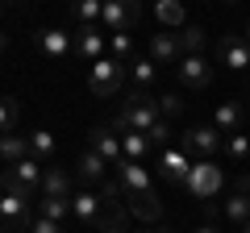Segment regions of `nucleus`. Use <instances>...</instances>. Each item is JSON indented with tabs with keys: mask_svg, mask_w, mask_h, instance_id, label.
<instances>
[{
	"mask_svg": "<svg viewBox=\"0 0 250 233\" xmlns=\"http://www.w3.org/2000/svg\"><path fill=\"white\" fill-rule=\"evenodd\" d=\"M71 216L83 221L88 229H100V233H121L125 229L121 200H104L100 192H75L71 196Z\"/></svg>",
	"mask_w": 250,
	"mask_h": 233,
	"instance_id": "1",
	"label": "nucleus"
},
{
	"mask_svg": "<svg viewBox=\"0 0 250 233\" xmlns=\"http://www.w3.org/2000/svg\"><path fill=\"white\" fill-rule=\"evenodd\" d=\"M159 121H163L159 116V100H154L150 92H134V96L121 104V113H117L113 134H150Z\"/></svg>",
	"mask_w": 250,
	"mask_h": 233,
	"instance_id": "2",
	"label": "nucleus"
},
{
	"mask_svg": "<svg viewBox=\"0 0 250 233\" xmlns=\"http://www.w3.org/2000/svg\"><path fill=\"white\" fill-rule=\"evenodd\" d=\"M34 225V196L29 192H0V229L13 233V229H29Z\"/></svg>",
	"mask_w": 250,
	"mask_h": 233,
	"instance_id": "3",
	"label": "nucleus"
},
{
	"mask_svg": "<svg viewBox=\"0 0 250 233\" xmlns=\"http://www.w3.org/2000/svg\"><path fill=\"white\" fill-rule=\"evenodd\" d=\"M125 75H129V67L117 63V58H100V63H92V67H88V88H92V96L113 100L117 92L125 88Z\"/></svg>",
	"mask_w": 250,
	"mask_h": 233,
	"instance_id": "4",
	"label": "nucleus"
},
{
	"mask_svg": "<svg viewBox=\"0 0 250 233\" xmlns=\"http://www.w3.org/2000/svg\"><path fill=\"white\" fill-rule=\"evenodd\" d=\"M221 150H225V134H217L213 125H196L184 134V154L196 162H213Z\"/></svg>",
	"mask_w": 250,
	"mask_h": 233,
	"instance_id": "5",
	"label": "nucleus"
},
{
	"mask_svg": "<svg viewBox=\"0 0 250 233\" xmlns=\"http://www.w3.org/2000/svg\"><path fill=\"white\" fill-rule=\"evenodd\" d=\"M42 179H46V167L38 158H21V162H13V167H4V175H0V188L9 192V188H17V192H42Z\"/></svg>",
	"mask_w": 250,
	"mask_h": 233,
	"instance_id": "6",
	"label": "nucleus"
},
{
	"mask_svg": "<svg viewBox=\"0 0 250 233\" xmlns=\"http://www.w3.org/2000/svg\"><path fill=\"white\" fill-rule=\"evenodd\" d=\"M225 188V175H221V167L217 162H192V175H188V183H184V192L188 196H196V200H217V192Z\"/></svg>",
	"mask_w": 250,
	"mask_h": 233,
	"instance_id": "7",
	"label": "nucleus"
},
{
	"mask_svg": "<svg viewBox=\"0 0 250 233\" xmlns=\"http://www.w3.org/2000/svg\"><path fill=\"white\" fill-rule=\"evenodd\" d=\"M100 21H104L108 34H129V29L142 21V9H138V4H129V0H108L104 13H100Z\"/></svg>",
	"mask_w": 250,
	"mask_h": 233,
	"instance_id": "8",
	"label": "nucleus"
},
{
	"mask_svg": "<svg viewBox=\"0 0 250 233\" xmlns=\"http://www.w3.org/2000/svg\"><path fill=\"white\" fill-rule=\"evenodd\" d=\"M71 38H75V58H83V63H100V58H104L108 38H104L100 25H80Z\"/></svg>",
	"mask_w": 250,
	"mask_h": 233,
	"instance_id": "9",
	"label": "nucleus"
},
{
	"mask_svg": "<svg viewBox=\"0 0 250 233\" xmlns=\"http://www.w3.org/2000/svg\"><path fill=\"white\" fill-rule=\"evenodd\" d=\"M117 183L125 188V196H142V192H154V175L142 167V162H129V158L117 162Z\"/></svg>",
	"mask_w": 250,
	"mask_h": 233,
	"instance_id": "10",
	"label": "nucleus"
},
{
	"mask_svg": "<svg viewBox=\"0 0 250 233\" xmlns=\"http://www.w3.org/2000/svg\"><path fill=\"white\" fill-rule=\"evenodd\" d=\"M175 75H179L184 88H208V83H213V67H208L205 54H184L175 63Z\"/></svg>",
	"mask_w": 250,
	"mask_h": 233,
	"instance_id": "11",
	"label": "nucleus"
},
{
	"mask_svg": "<svg viewBox=\"0 0 250 233\" xmlns=\"http://www.w3.org/2000/svg\"><path fill=\"white\" fill-rule=\"evenodd\" d=\"M34 46L46 54V58H54V63H62V58H71V54H75V38L62 34V29H38Z\"/></svg>",
	"mask_w": 250,
	"mask_h": 233,
	"instance_id": "12",
	"label": "nucleus"
},
{
	"mask_svg": "<svg viewBox=\"0 0 250 233\" xmlns=\"http://www.w3.org/2000/svg\"><path fill=\"white\" fill-rule=\"evenodd\" d=\"M159 175L184 188V183H188V175H192V158H188L184 150H171V146H167V150L159 154Z\"/></svg>",
	"mask_w": 250,
	"mask_h": 233,
	"instance_id": "13",
	"label": "nucleus"
},
{
	"mask_svg": "<svg viewBox=\"0 0 250 233\" xmlns=\"http://www.w3.org/2000/svg\"><path fill=\"white\" fill-rule=\"evenodd\" d=\"M88 150H96L100 158H104V162H113V167L125 158V154H121V137H117L108 125H96V129L88 134Z\"/></svg>",
	"mask_w": 250,
	"mask_h": 233,
	"instance_id": "14",
	"label": "nucleus"
},
{
	"mask_svg": "<svg viewBox=\"0 0 250 233\" xmlns=\"http://www.w3.org/2000/svg\"><path fill=\"white\" fill-rule=\"evenodd\" d=\"M217 54H221V63L233 67V71H250V46L242 42L238 34L221 38V42H217Z\"/></svg>",
	"mask_w": 250,
	"mask_h": 233,
	"instance_id": "15",
	"label": "nucleus"
},
{
	"mask_svg": "<svg viewBox=\"0 0 250 233\" xmlns=\"http://www.w3.org/2000/svg\"><path fill=\"white\" fill-rule=\"evenodd\" d=\"M104 167H108V162L100 158L96 150H83L80 158H75V175H80L83 183H96V188H100V183L108 179V171H104Z\"/></svg>",
	"mask_w": 250,
	"mask_h": 233,
	"instance_id": "16",
	"label": "nucleus"
},
{
	"mask_svg": "<svg viewBox=\"0 0 250 233\" xmlns=\"http://www.w3.org/2000/svg\"><path fill=\"white\" fill-rule=\"evenodd\" d=\"M150 58H154V63H179V58H184V50H179V38L171 34V29L150 34Z\"/></svg>",
	"mask_w": 250,
	"mask_h": 233,
	"instance_id": "17",
	"label": "nucleus"
},
{
	"mask_svg": "<svg viewBox=\"0 0 250 233\" xmlns=\"http://www.w3.org/2000/svg\"><path fill=\"white\" fill-rule=\"evenodd\" d=\"M213 129H217V134H225V137H229V134H238V129H242V100H225V104L217 108Z\"/></svg>",
	"mask_w": 250,
	"mask_h": 233,
	"instance_id": "18",
	"label": "nucleus"
},
{
	"mask_svg": "<svg viewBox=\"0 0 250 233\" xmlns=\"http://www.w3.org/2000/svg\"><path fill=\"white\" fill-rule=\"evenodd\" d=\"M42 196H59V200H71V175L62 167H46V179H42Z\"/></svg>",
	"mask_w": 250,
	"mask_h": 233,
	"instance_id": "19",
	"label": "nucleus"
},
{
	"mask_svg": "<svg viewBox=\"0 0 250 233\" xmlns=\"http://www.w3.org/2000/svg\"><path fill=\"white\" fill-rule=\"evenodd\" d=\"M129 200V213L138 216V221H159L163 216V204H159V196L154 192H142V196H125Z\"/></svg>",
	"mask_w": 250,
	"mask_h": 233,
	"instance_id": "20",
	"label": "nucleus"
},
{
	"mask_svg": "<svg viewBox=\"0 0 250 233\" xmlns=\"http://www.w3.org/2000/svg\"><path fill=\"white\" fill-rule=\"evenodd\" d=\"M54 134H46V129H34L29 134V158H38L42 167H50V158H54Z\"/></svg>",
	"mask_w": 250,
	"mask_h": 233,
	"instance_id": "21",
	"label": "nucleus"
},
{
	"mask_svg": "<svg viewBox=\"0 0 250 233\" xmlns=\"http://www.w3.org/2000/svg\"><path fill=\"white\" fill-rule=\"evenodd\" d=\"M0 158L9 162H21V158H29V137H21V134H4L0 137Z\"/></svg>",
	"mask_w": 250,
	"mask_h": 233,
	"instance_id": "22",
	"label": "nucleus"
},
{
	"mask_svg": "<svg viewBox=\"0 0 250 233\" xmlns=\"http://www.w3.org/2000/svg\"><path fill=\"white\" fill-rule=\"evenodd\" d=\"M38 216H46V221L62 225L67 216H71V200H59V196H42V200H38Z\"/></svg>",
	"mask_w": 250,
	"mask_h": 233,
	"instance_id": "23",
	"label": "nucleus"
},
{
	"mask_svg": "<svg viewBox=\"0 0 250 233\" xmlns=\"http://www.w3.org/2000/svg\"><path fill=\"white\" fill-rule=\"evenodd\" d=\"M159 21H163V29H171V34H179V29L188 25V17H184V4H175V0H163L159 9Z\"/></svg>",
	"mask_w": 250,
	"mask_h": 233,
	"instance_id": "24",
	"label": "nucleus"
},
{
	"mask_svg": "<svg viewBox=\"0 0 250 233\" xmlns=\"http://www.w3.org/2000/svg\"><path fill=\"white\" fill-rule=\"evenodd\" d=\"M121 154L129 162H142L146 154H150V137L146 134H121Z\"/></svg>",
	"mask_w": 250,
	"mask_h": 233,
	"instance_id": "25",
	"label": "nucleus"
},
{
	"mask_svg": "<svg viewBox=\"0 0 250 233\" xmlns=\"http://www.w3.org/2000/svg\"><path fill=\"white\" fill-rule=\"evenodd\" d=\"M221 213L229 216L233 225H250V196H242V192H233L229 200L221 204Z\"/></svg>",
	"mask_w": 250,
	"mask_h": 233,
	"instance_id": "26",
	"label": "nucleus"
},
{
	"mask_svg": "<svg viewBox=\"0 0 250 233\" xmlns=\"http://www.w3.org/2000/svg\"><path fill=\"white\" fill-rule=\"evenodd\" d=\"M108 58H117V63H134V38L129 34H108Z\"/></svg>",
	"mask_w": 250,
	"mask_h": 233,
	"instance_id": "27",
	"label": "nucleus"
},
{
	"mask_svg": "<svg viewBox=\"0 0 250 233\" xmlns=\"http://www.w3.org/2000/svg\"><path fill=\"white\" fill-rule=\"evenodd\" d=\"M175 38H179V50H184V54H200V50H205V29H200V25H184Z\"/></svg>",
	"mask_w": 250,
	"mask_h": 233,
	"instance_id": "28",
	"label": "nucleus"
},
{
	"mask_svg": "<svg viewBox=\"0 0 250 233\" xmlns=\"http://www.w3.org/2000/svg\"><path fill=\"white\" fill-rule=\"evenodd\" d=\"M129 79L138 83V92H146L154 83V58H134L129 63Z\"/></svg>",
	"mask_w": 250,
	"mask_h": 233,
	"instance_id": "29",
	"label": "nucleus"
},
{
	"mask_svg": "<svg viewBox=\"0 0 250 233\" xmlns=\"http://www.w3.org/2000/svg\"><path fill=\"white\" fill-rule=\"evenodd\" d=\"M17 116H21V104L13 96H0V137L17 129Z\"/></svg>",
	"mask_w": 250,
	"mask_h": 233,
	"instance_id": "30",
	"label": "nucleus"
},
{
	"mask_svg": "<svg viewBox=\"0 0 250 233\" xmlns=\"http://www.w3.org/2000/svg\"><path fill=\"white\" fill-rule=\"evenodd\" d=\"M100 13H104V4H100V0H80V4L71 9V17L80 21V25H96Z\"/></svg>",
	"mask_w": 250,
	"mask_h": 233,
	"instance_id": "31",
	"label": "nucleus"
},
{
	"mask_svg": "<svg viewBox=\"0 0 250 233\" xmlns=\"http://www.w3.org/2000/svg\"><path fill=\"white\" fill-rule=\"evenodd\" d=\"M225 154L238 158V162H246L250 158V137L242 134V129H238V134H229V137H225Z\"/></svg>",
	"mask_w": 250,
	"mask_h": 233,
	"instance_id": "32",
	"label": "nucleus"
},
{
	"mask_svg": "<svg viewBox=\"0 0 250 233\" xmlns=\"http://www.w3.org/2000/svg\"><path fill=\"white\" fill-rule=\"evenodd\" d=\"M154 100H159V116H163V121H171V116L184 113V100H179L175 92H167V96H154Z\"/></svg>",
	"mask_w": 250,
	"mask_h": 233,
	"instance_id": "33",
	"label": "nucleus"
},
{
	"mask_svg": "<svg viewBox=\"0 0 250 233\" xmlns=\"http://www.w3.org/2000/svg\"><path fill=\"white\" fill-rule=\"evenodd\" d=\"M146 137H150V146H163V150H167V142H171V121H159Z\"/></svg>",
	"mask_w": 250,
	"mask_h": 233,
	"instance_id": "34",
	"label": "nucleus"
},
{
	"mask_svg": "<svg viewBox=\"0 0 250 233\" xmlns=\"http://www.w3.org/2000/svg\"><path fill=\"white\" fill-rule=\"evenodd\" d=\"M29 233H62V225L46 221V216H34V225H29Z\"/></svg>",
	"mask_w": 250,
	"mask_h": 233,
	"instance_id": "35",
	"label": "nucleus"
},
{
	"mask_svg": "<svg viewBox=\"0 0 250 233\" xmlns=\"http://www.w3.org/2000/svg\"><path fill=\"white\" fill-rule=\"evenodd\" d=\"M196 233H217V225H213V221H208V225H200V229H196Z\"/></svg>",
	"mask_w": 250,
	"mask_h": 233,
	"instance_id": "36",
	"label": "nucleus"
},
{
	"mask_svg": "<svg viewBox=\"0 0 250 233\" xmlns=\"http://www.w3.org/2000/svg\"><path fill=\"white\" fill-rule=\"evenodd\" d=\"M4 46H9V34H4V29H0V50H4Z\"/></svg>",
	"mask_w": 250,
	"mask_h": 233,
	"instance_id": "37",
	"label": "nucleus"
},
{
	"mask_svg": "<svg viewBox=\"0 0 250 233\" xmlns=\"http://www.w3.org/2000/svg\"><path fill=\"white\" fill-rule=\"evenodd\" d=\"M242 42H246V46H250V25H246V29H242Z\"/></svg>",
	"mask_w": 250,
	"mask_h": 233,
	"instance_id": "38",
	"label": "nucleus"
},
{
	"mask_svg": "<svg viewBox=\"0 0 250 233\" xmlns=\"http://www.w3.org/2000/svg\"><path fill=\"white\" fill-rule=\"evenodd\" d=\"M150 233H175V229H150Z\"/></svg>",
	"mask_w": 250,
	"mask_h": 233,
	"instance_id": "39",
	"label": "nucleus"
},
{
	"mask_svg": "<svg viewBox=\"0 0 250 233\" xmlns=\"http://www.w3.org/2000/svg\"><path fill=\"white\" fill-rule=\"evenodd\" d=\"M242 233H250V225H242Z\"/></svg>",
	"mask_w": 250,
	"mask_h": 233,
	"instance_id": "40",
	"label": "nucleus"
},
{
	"mask_svg": "<svg viewBox=\"0 0 250 233\" xmlns=\"http://www.w3.org/2000/svg\"><path fill=\"white\" fill-rule=\"evenodd\" d=\"M0 29H4V25H0Z\"/></svg>",
	"mask_w": 250,
	"mask_h": 233,
	"instance_id": "41",
	"label": "nucleus"
},
{
	"mask_svg": "<svg viewBox=\"0 0 250 233\" xmlns=\"http://www.w3.org/2000/svg\"><path fill=\"white\" fill-rule=\"evenodd\" d=\"M0 233H4V229H0Z\"/></svg>",
	"mask_w": 250,
	"mask_h": 233,
	"instance_id": "42",
	"label": "nucleus"
}]
</instances>
